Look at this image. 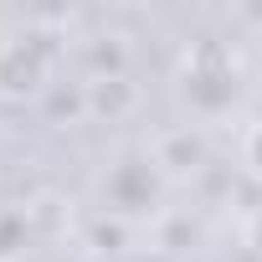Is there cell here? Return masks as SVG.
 <instances>
[{"mask_svg":"<svg viewBox=\"0 0 262 262\" xmlns=\"http://www.w3.org/2000/svg\"><path fill=\"white\" fill-rule=\"evenodd\" d=\"M175 88L185 98V108L195 118H226L242 98V62L231 57L226 41H190L185 57H180V72H175Z\"/></svg>","mask_w":262,"mask_h":262,"instance_id":"6da1fadb","label":"cell"},{"mask_svg":"<svg viewBox=\"0 0 262 262\" xmlns=\"http://www.w3.org/2000/svg\"><path fill=\"white\" fill-rule=\"evenodd\" d=\"M103 211L108 216H118V221H139V216H149L155 206H160V195H165V170H160V160L155 155H123V160H113L108 170H103Z\"/></svg>","mask_w":262,"mask_h":262,"instance_id":"7a4b0ae2","label":"cell"},{"mask_svg":"<svg viewBox=\"0 0 262 262\" xmlns=\"http://www.w3.org/2000/svg\"><path fill=\"white\" fill-rule=\"evenodd\" d=\"M52 72H57V47L47 36L21 31L0 41V98H11V103L41 98L52 88Z\"/></svg>","mask_w":262,"mask_h":262,"instance_id":"3957f363","label":"cell"},{"mask_svg":"<svg viewBox=\"0 0 262 262\" xmlns=\"http://www.w3.org/2000/svg\"><path fill=\"white\" fill-rule=\"evenodd\" d=\"M242 160H247V170L262 180V118L247 128V139H242Z\"/></svg>","mask_w":262,"mask_h":262,"instance_id":"277c9868","label":"cell"},{"mask_svg":"<svg viewBox=\"0 0 262 262\" xmlns=\"http://www.w3.org/2000/svg\"><path fill=\"white\" fill-rule=\"evenodd\" d=\"M252 242H257V252H262V211L252 216Z\"/></svg>","mask_w":262,"mask_h":262,"instance_id":"5b68a950","label":"cell"}]
</instances>
